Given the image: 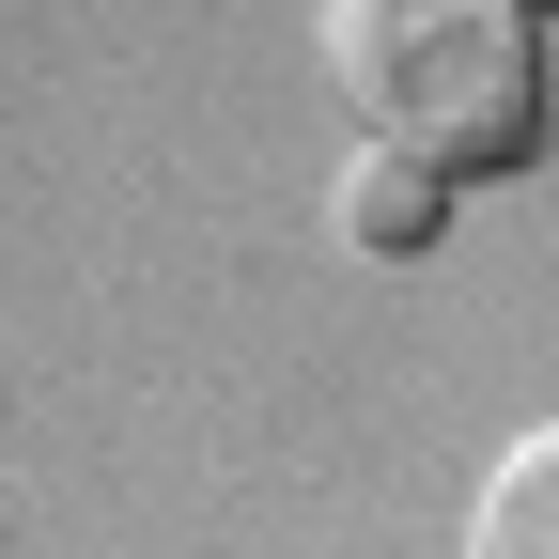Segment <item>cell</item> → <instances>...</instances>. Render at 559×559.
I'll use <instances>...</instances> for the list:
<instances>
[{"instance_id": "obj_1", "label": "cell", "mask_w": 559, "mask_h": 559, "mask_svg": "<svg viewBox=\"0 0 559 559\" xmlns=\"http://www.w3.org/2000/svg\"><path fill=\"white\" fill-rule=\"evenodd\" d=\"M326 79L373 156L436 187H498L544 156V32L528 0H326Z\"/></svg>"}, {"instance_id": "obj_2", "label": "cell", "mask_w": 559, "mask_h": 559, "mask_svg": "<svg viewBox=\"0 0 559 559\" xmlns=\"http://www.w3.org/2000/svg\"><path fill=\"white\" fill-rule=\"evenodd\" d=\"M466 559H559V419H528V436L481 466V498H466Z\"/></svg>"}, {"instance_id": "obj_3", "label": "cell", "mask_w": 559, "mask_h": 559, "mask_svg": "<svg viewBox=\"0 0 559 559\" xmlns=\"http://www.w3.org/2000/svg\"><path fill=\"white\" fill-rule=\"evenodd\" d=\"M326 218H342V249H373V264H419V249H436V218H451V187H436V171H404V156H342Z\"/></svg>"}, {"instance_id": "obj_4", "label": "cell", "mask_w": 559, "mask_h": 559, "mask_svg": "<svg viewBox=\"0 0 559 559\" xmlns=\"http://www.w3.org/2000/svg\"><path fill=\"white\" fill-rule=\"evenodd\" d=\"M528 16H559V0H528Z\"/></svg>"}]
</instances>
